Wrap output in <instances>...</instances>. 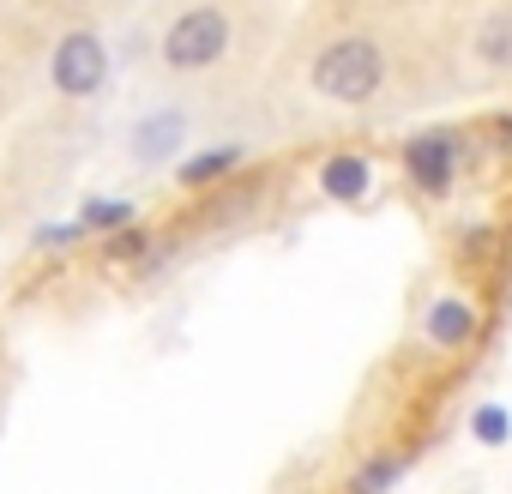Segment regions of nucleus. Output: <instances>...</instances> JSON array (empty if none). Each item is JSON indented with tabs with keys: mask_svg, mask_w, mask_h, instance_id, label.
<instances>
[{
	"mask_svg": "<svg viewBox=\"0 0 512 494\" xmlns=\"http://www.w3.org/2000/svg\"><path fill=\"white\" fill-rule=\"evenodd\" d=\"M284 67L308 109L332 121H374L422 97L434 55L398 7H326L296 31Z\"/></svg>",
	"mask_w": 512,
	"mask_h": 494,
	"instance_id": "1",
	"label": "nucleus"
},
{
	"mask_svg": "<svg viewBox=\"0 0 512 494\" xmlns=\"http://www.w3.org/2000/svg\"><path fill=\"white\" fill-rule=\"evenodd\" d=\"M278 31L272 0H169L145 49V73L175 97L217 103L278 61Z\"/></svg>",
	"mask_w": 512,
	"mask_h": 494,
	"instance_id": "2",
	"label": "nucleus"
},
{
	"mask_svg": "<svg viewBox=\"0 0 512 494\" xmlns=\"http://www.w3.org/2000/svg\"><path fill=\"white\" fill-rule=\"evenodd\" d=\"M488 290L476 278H440L416 296L410 326H404V350L398 362L428 374V380H452L458 368H470L488 344Z\"/></svg>",
	"mask_w": 512,
	"mask_h": 494,
	"instance_id": "3",
	"label": "nucleus"
},
{
	"mask_svg": "<svg viewBox=\"0 0 512 494\" xmlns=\"http://www.w3.org/2000/svg\"><path fill=\"white\" fill-rule=\"evenodd\" d=\"M440 61L452 91H512V0L470 7L452 25Z\"/></svg>",
	"mask_w": 512,
	"mask_h": 494,
	"instance_id": "4",
	"label": "nucleus"
},
{
	"mask_svg": "<svg viewBox=\"0 0 512 494\" xmlns=\"http://www.w3.org/2000/svg\"><path fill=\"white\" fill-rule=\"evenodd\" d=\"M404 169H410V181H416L428 199L446 193V187H452V169H458V133H422V139H410Z\"/></svg>",
	"mask_w": 512,
	"mask_h": 494,
	"instance_id": "5",
	"label": "nucleus"
},
{
	"mask_svg": "<svg viewBox=\"0 0 512 494\" xmlns=\"http://www.w3.org/2000/svg\"><path fill=\"white\" fill-rule=\"evenodd\" d=\"M314 494H326V488H314Z\"/></svg>",
	"mask_w": 512,
	"mask_h": 494,
	"instance_id": "6",
	"label": "nucleus"
}]
</instances>
